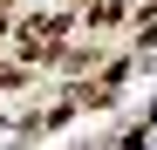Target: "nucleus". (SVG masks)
Wrapping results in <instances>:
<instances>
[{"instance_id":"f257e3e1","label":"nucleus","mask_w":157,"mask_h":150,"mask_svg":"<svg viewBox=\"0 0 157 150\" xmlns=\"http://www.w3.org/2000/svg\"><path fill=\"white\" fill-rule=\"evenodd\" d=\"M0 34H7V28H0Z\"/></svg>"}]
</instances>
